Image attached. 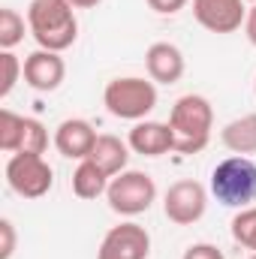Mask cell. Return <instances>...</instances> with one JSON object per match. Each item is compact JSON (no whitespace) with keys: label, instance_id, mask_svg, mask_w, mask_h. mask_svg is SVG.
<instances>
[{"label":"cell","instance_id":"28","mask_svg":"<svg viewBox=\"0 0 256 259\" xmlns=\"http://www.w3.org/2000/svg\"><path fill=\"white\" fill-rule=\"evenodd\" d=\"M250 3H256V0H250Z\"/></svg>","mask_w":256,"mask_h":259},{"label":"cell","instance_id":"13","mask_svg":"<svg viewBox=\"0 0 256 259\" xmlns=\"http://www.w3.org/2000/svg\"><path fill=\"white\" fill-rule=\"evenodd\" d=\"M97 139H100L97 130L88 121H81V118H69V121H64L55 130V148L69 160H88L94 145H97Z\"/></svg>","mask_w":256,"mask_h":259},{"label":"cell","instance_id":"5","mask_svg":"<svg viewBox=\"0 0 256 259\" xmlns=\"http://www.w3.org/2000/svg\"><path fill=\"white\" fill-rule=\"evenodd\" d=\"M109 208L115 214H124V217H136V214H145L154 199H157V184L148 172H136V169H124L121 175H115L109 181Z\"/></svg>","mask_w":256,"mask_h":259},{"label":"cell","instance_id":"4","mask_svg":"<svg viewBox=\"0 0 256 259\" xmlns=\"http://www.w3.org/2000/svg\"><path fill=\"white\" fill-rule=\"evenodd\" d=\"M103 103H106L109 115H115L121 121H145L157 109V88H154V81L139 78V75L112 78L103 91Z\"/></svg>","mask_w":256,"mask_h":259},{"label":"cell","instance_id":"10","mask_svg":"<svg viewBox=\"0 0 256 259\" xmlns=\"http://www.w3.org/2000/svg\"><path fill=\"white\" fill-rule=\"evenodd\" d=\"M66 75V64L61 58V52H46V49H36L33 55L24 58V84L39 91V94H49V91H58L61 81Z\"/></svg>","mask_w":256,"mask_h":259},{"label":"cell","instance_id":"6","mask_svg":"<svg viewBox=\"0 0 256 259\" xmlns=\"http://www.w3.org/2000/svg\"><path fill=\"white\" fill-rule=\"evenodd\" d=\"M6 184L21 199H42L55 184V172L42 154H12L6 163Z\"/></svg>","mask_w":256,"mask_h":259},{"label":"cell","instance_id":"19","mask_svg":"<svg viewBox=\"0 0 256 259\" xmlns=\"http://www.w3.org/2000/svg\"><path fill=\"white\" fill-rule=\"evenodd\" d=\"M232 238L241 244V247H247V250H253L256 253V208H241L235 217H232Z\"/></svg>","mask_w":256,"mask_h":259},{"label":"cell","instance_id":"2","mask_svg":"<svg viewBox=\"0 0 256 259\" xmlns=\"http://www.w3.org/2000/svg\"><path fill=\"white\" fill-rule=\"evenodd\" d=\"M169 127L175 133V151L178 154H199L208 148L211 142V130H214V109L205 97L199 94H184L181 100H175L172 112H169Z\"/></svg>","mask_w":256,"mask_h":259},{"label":"cell","instance_id":"27","mask_svg":"<svg viewBox=\"0 0 256 259\" xmlns=\"http://www.w3.org/2000/svg\"><path fill=\"white\" fill-rule=\"evenodd\" d=\"M250 259H256V253H253V256H250Z\"/></svg>","mask_w":256,"mask_h":259},{"label":"cell","instance_id":"23","mask_svg":"<svg viewBox=\"0 0 256 259\" xmlns=\"http://www.w3.org/2000/svg\"><path fill=\"white\" fill-rule=\"evenodd\" d=\"M187 3H190V0H148V6H151L154 12H160V15H175V12H181Z\"/></svg>","mask_w":256,"mask_h":259},{"label":"cell","instance_id":"11","mask_svg":"<svg viewBox=\"0 0 256 259\" xmlns=\"http://www.w3.org/2000/svg\"><path fill=\"white\" fill-rule=\"evenodd\" d=\"M127 145L130 151L142 157H163L175 151V133L169 124H160V121H136V127L127 136Z\"/></svg>","mask_w":256,"mask_h":259},{"label":"cell","instance_id":"1","mask_svg":"<svg viewBox=\"0 0 256 259\" xmlns=\"http://www.w3.org/2000/svg\"><path fill=\"white\" fill-rule=\"evenodd\" d=\"M75 6L69 0H33L27 6V27L39 49L46 52H66L78 36Z\"/></svg>","mask_w":256,"mask_h":259},{"label":"cell","instance_id":"9","mask_svg":"<svg viewBox=\"0 0 256 259\" xmlns=\"http://www.w3.org/2000/svg\"><path fill=\"white\" fill-rule=\"evenodd\" d=\"M193 18L211 33H235L244 18V0H193Z\"/></svg>","mask_w":256,"mask_h":259},{"label":"cell","instance_id":"12","mask_svg":"<svg viewBox=\"0 0 256 259\" xmlns=\"http://www.w3.org/2000/svg\"><path fill=\"white\" fill-rule=\"evenodd\" d=\"M145 69L157 84H178L184 75V55L172 42H154L145 52Z\"/></svg>","mask_w":256,"mask_h":259},{"label":"cell","instance_id":"25","mask_svg":"<svg viewBox=\"0 0 256 259\" xmlns=\"http://www.w3.org/2000/svg\"><path fill=\"white\" fill-rule=\"evenodd\" d=\"M69 3H72L75 9H94V6H97V3H103V0H69Z\"/></svg>","mask_w":256,"mask_h":259},{"label":"cell","instance_id":"20","mask_svg":"<svg viewBox=\"0 0 256 259\" xmlns=\"http://www.w3.org/2000/svg\"><path fill=\"white\" fill-rule=\"evenodd\" d=\"M0 97H9L12 94V88H15V81L24 75V64L12 55V52H0Z\"/></svg>","mask_w":256,"mask_h":259},{"label":"cell","instance_id":"7","mask_svg":"<svg viewBox=\"0 0 256 259\" xmlns=\"http://www.w3.org/2000/svg\"><path fill=\"white\" fill-rule=\"evenodd\" d=\"M205 208H208V190L193 181V178H184V181H175L166 196H163V214L175 223V226H193L205 217Z\"/></svg>","mask_w":256,"mask_h":259},{"label":"cell","instance_id":"22","mask_svg":"<svg viewBox=\"0 0 256 259\" xmlns=\"http://www.w3.org/2000/svg\"><path fill=\"white\" fill-rule=\"evenodd\" d=\"M0 235H3V244H0V259H12L15 253V226L12 220H0Z\"/></svg>","mask_w":256,"mask_h":259},{"label":"cell","instance_id":"26","mask_svg":"<svg viewBox=\"0 0 256 259\" xmlns=\"http://www.w3.org/2000/svg\"><path fill=\"white\" fill-rule=\"evenodd\" d=\"M253 94H256V81H253Z\"/></svg>","mask_w":256,"mask_h":259},{"label":"cell","instance_id":"14","mask_svg":"<svg viewBox=\"0 0 256 259\" xmlns=\"http://www.w3.org/2000/svg\"><path fill=\"white\" fill-rule=\"evenodd\" d=\"M88 160H94L109 178H115V175H121L124 169H127L130 163V145L127 142H121L118 136H112V133H106V136H100L97 139V145H94V151H91V157Z\"/></svg>","mask_w":256,"mask_h":259},{"label":"cell","instance_id":"18","mask_svg":"<svg viewBox=\"0 0 256 259\" xmlns=\"http://www.w3.org/2000/svg\"><path fill=\"white\" fill-rule=\"evenodd\" d=\"M21 39H24V18L15 9L3 6L0 9V49L3 52H12Z\"/></svg>","mask_w":256,"mask_h":259},{"label":"cell","instance_id":"3","mask_svg":"<svg viewBox=\"0 0 256 259\" xmlns=\"http://www.w3.org/2000/svg\"><path fill=\"white\" fill-rule=\"evenodd\" d=\"M211 196L226 208H250L256 199V163L250 157H226L211 172Z\"/></svg>","mask_w":256,"mask_h":259},{"label":"cell","instance_id":"17","mask_svg":"<svg viewBox=\"0 0 256 259\" xmlns=\"http://www.w3.org/2000/svg\"><path fill=\"white\" fill-rule=\"evenodd\" d=\"M21 136H24V115H15L12 109H3L0 112V151L18 154Z\"/></svg>","mask_w":256,"mask_h":259},{"label":"cell","instance_id":"24","mask_svg":"<svg viewBox=\"0 0 256 259\" xmlns=\"http://www.w3.org/2000/svg\"><path fill=\"white\" fill-rule=\"evenodd\" d=\"M244 33L250 39V46H256V3L247 6V18H244Z\"/></svg>","mask_w":256,"mask_h":259},{"label":"cell","instance_id":"16","mask_svg":"<svg viewBox=\"0 0 256 259\" xmlns=\"http://www.w3.org/2000/svg\"><path fill=\"white\" fill-rule=\"evenodd\" d=\"M109 175L94 163V160H78L75 172H72V193L78 199H97L109 190Z\"/></svg>","mask_w":256,"mask_h":259},{"label":"cell","instance_id":"8","mask_svg":"<svg viewBox=\"0 0 256 259\" xmlns=\"http://www.w3.org/2000/svg\"><path fill=\"white\" fill-rule=\"evenodd\" d=\"M151 256V235L139 223H121L106 232L100 241L97 259H148Z\"/></svg>","mask_w":256,"mask_h":259},{"label":"cell","instance_id":"21","mask_svg":"<svg viewBox=\"0 0 256 259\" xmlns=\"http://www.w3.org/2000/svg\"><path fill=\"white\" fill-rule=\"evenodd\" d=\"M181 259H226V256H223V250H220V247H214V244L202 241V244H190V247L184 250V256H181Z\"/></svg>","mask_w":256,"mask_h":259},{"label":"cell","instance_id":"15","mask_svg":"<svg viewBox=\"0 0 256 259\" xmlns=\"http://www.w3.org/2000/svg\"><path fill=\"white\" fill-rule=\"evenodd\" d=\"M220 142H223L232 154H241V157L256 154V112L229 121L226 127L220 130Z\"/></svg>","mask_w":256,"mask_h":259}]
</instances>
